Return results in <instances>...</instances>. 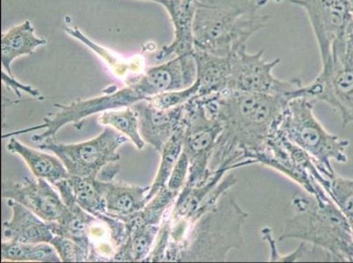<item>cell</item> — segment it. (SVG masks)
<instances>
[{
    "mask_svg": "<svg viewBox=\"0 0 353 263\" xmlns=\"http://www.w3.org/2000/svg\"><path fill=\"white\" fill-rule=\"evenodd\" d=\"M192 54L197 67V96L201 97L226 92L230 73V56H217L198 50H194Z\"/></svg>",
    "mask_w": 353,
    "mask_h": 263,
    "instance_id": "18",
    "label": "cell"
},
{
    "mask_svg": "<svg viewBox=\"0 0 353 263\" xmlns=\"http://www.w3.org/2000/svg\"><path fill=\"white\" fill-rule=\"evenodd\" d=\"M8 205L12 216L2 224L6 239L22 243H50L54 234L49 222L18 202L9 200Z\"/></svg>",
    "mask_w": 353,
    "mask_h": 263,
    "instance_id": "15",
    "label": "cell"
},
{
    "mask_svg": "<svg viewBox=\"0 0 353 263\" xmlns=\"http://www.w3.org/2000/svg\"><path fill=\"white\" fill-rule=\"evenodd\" d=\"M269 2H274V3H281L283 1V0H268Z\"/></svg>",
    "mask_w": 353,
    "mask_h": 263,
    "instance_id": "34",
    "label": "cell"
},
{
    "mask_svg": "<svg viewBox=\"0 0 353 263\" xmlns=\"http://www.w3.org/2000/svg\"><path fill=\"white\" fill-rule=\"evenodd\" d=\"M199 93V85L196 81L190 87L181 90V91H173L163 92L161 94L153 96L148 99V102L159 109H171L179 105H185L190 99L197 96Z\"/></svg>",
    "mask_w": 353,
    "mask_h": 263,
    "instance_id": "27",
    "label": "cell"
},
{
    "mask_svg": "<svg viewBox=\"0 0 353 263\" xmlns=\"http://www.w3.org/2000/svg\"><path fill=\"white\" fill-rule=\"evenodd\" d=\"M8 149L21 156L37 178L46 179L54 185L57 182L70 178L65 166L57 156L32 149L19 142L14 137L11 138L10 142L8 143Z\"/></svg>",
    "mask_w": 353,
    "mask_h": 263,
    "instance_id": "20",
    "label": "cell"
},
{
    "mask_svg": "<svg viewBox=\"0 0 353 263\" xmlns=\"http://www.w3.org/2000/svg\"><path fill=\"white\" fill-rule=\"evenodd\" d=\"M187 123V122H185ZM185 124L179 128L173 136L170 138L168 142L165 144L161 151V162L159 171L147 195V200L149 202L157 193V191L165 187L173 168L178 162L179 156L183 152V142H184Z\"/></svg>",
    "mask_w": 353,
    "mask_h": 263,
    "instance_id": "23",
    "label": "cell"
},
{
    "mask_svg": "<svg viewBox=\"0 0 353 263\" xmlns=\"http://www.w3.org/2000/svg\"><path fill=\"white\" fill-rule=\"evenodd\" d=\"M324 191L349 221H353V179L335 175L329 179Z\"/></svg>",
    "mask_w": 353,
    "mask_h": 263,
    "instance_id": "26",
    "label": "cell"
},
{
    "mask_svg": "<svg viewBox=\"0 0 353 263\" xmlns=\"http://www.w3.org/2000/svg\"><path fill=\"white\" fill-rule=\"evenodd\" d=\"M96 186L105 198L107 215L117 219L131 216L138 213L148 203L147 195L150 187L115 184L96 179Z\"/></svg>",
    "mask_w": 353,
    "mask_h": 263,
    "instance_id": "17",
    "label": "cell"
},
{
    "mask_svg": "<svg viewBox=\"0 0 353 263\" xmlns=\"http://www.w3.org/2000/svg\"><path fill=\"white\" fill-rule=\"evenodd\" d=\"M345 40L350 54H351L353 60V19L351 22H350L347 28H346Z\"/></svg>",
    "mask_w": 353,
    "mask_h": 263,
    "instance_id": "32",
    "label": "cell"
},
{
    "mask_svg": "<svg viewBox=\"0 0 353 263\" xmlns=\"http://www.w3.org/2000/svg\"><path fill=\"white\" fill-rule=\"evenodd\" d=\"M263 54V50L249 53L246 46L230 54V73L226 92L263 93L282 96L290 101L291 95L303 87V83L297 78L288 81L276 78L272 70L281 59L265 61Z\"/></svg>",
    "mask_w": 353,
    "mask_h": 263,
    "instance_id": "10",
    "label": "cell"
},
{
    "mask_svg": "<svg viewBox=\"0 0 353 263\" xmlns=\"http://www.w3.org/2000/svg\"><path fill=\"white\" fill-rule=\"evenodd\" d=\"M50 244L57 250L61 261L63 262H81L90 259V253L72 240L54 235Z\"/></svg>",
    "mask_w": 353,
    "mask_h": 263,
    "instance_id": "28",
    "label": "cell"
},
{
    "mask_svg": "<svg viewBox=\"0 0 353 263\" xmlns=\"http://www.w3.org/2000/svg\"><path fill=\"white\" fill-rule=\"evenodd\" d=\"M1 259L11 262H61L59 253L50 243H22L14 240L1 243Z\"/></svg>",
    "mask_w": 353,
    "mask_h": 263,
    "instance_id": "22",
    "label": "cell"
},
{
    "mask_svg": "<svg viewBox=\"0 0 353 263\" xmlns=\"http://www.w3.org/2000/svg\"><path fill=\"white\" fill-rule=\"evenodd\" d=\"M46 44V41L37 37L30 21L12 28L3 34L1 39V63L3 70L9 75H12V62L19 57L30 56L37 48Z\"/></svg>",
    "mask_w": 353,
    "mask_h": 263,
    "instance_id": "19",
    "label": "cell"
},
{
    "mask_svg": "<svg viewBox=\"0 0 353 263\" xmlns=\"http://www.w3.org/2000/svg\"><path fill=\"white\" fill-rule=\"evenodd\" d=\"M77 203L88 213L99 218L107 213V204L101 191L96 186V179L70 176L67 179Z\"/></svg>",
    "mask_w": 353,
    "mask_h": 263,
    "instance_id": "24",
    "label": "cell"
},
{
    "mask_svg": "<svg viewBox=\"0 0 353 263\" xmlns=\"http://www.w3.org/2000/svg\"><path fill=\"white\" fill-rule=\"evenodd\" d=\"M49 182L43 178H25L23 182H3L1 196L24 205L46 222H57L65 213L67 205Z\"/></svg>",
    "mask_w": 353,
    "mask_h": 263,
    "instance_id": "12",
    "label": "cell"
},
{
    "mask_svg": "<svg viewBox=\"0 0 353 263\" xmlns=\"http://www.w3.org/2000/svg\"><path fill=\"white\" fill-rule=\"evenodd\" d=\"M107 94L86 101H77L70 105L56 104L59 109L57 114L43 118L44 123L16 132V134H26L30 131L45 129L43 134L31 138L34 143H43L54 138L57 132L65 125L72 123L78 129H81L85 118L98 112L117 110L131 107L136 103L148 101L150 97L159 94V86L152 73L148 70L140 78L128 83L126 87L117 92H105Z\"/></svg>",
    "mask_w": 353,
    "mask_h": 263,
    "instance_id": "6",
    "label": "cell"
},
{
    "mask_svg": "<svg viewBox=\"0 0 353 263\" xmlns=\"http://www.w3.org/2000/svg\"><path fill=\"white\" fill-rule=\"evenodd\" d=\"M160 229V224H142L128 230L127 240L119 248L114 261L145 262Z\"/></svg>",
    "mask_w": 353,
    "mask_h": 263,
    "instance_id": "21",
    "label": "cell"
},
{
    "mask_svg": "<svg viewBox=\"0 0 353 263\" xmlns=\"http://www.w3.org/2000/svg\"><path fill=\"white\" fill-rule=\"evenodd\" d=\"M268 0H197L192 34L194 50L230 56L246 46L256 32L268 27L260 10Z\"/></svg>",
    "mask_w": 353,
    "mask_h": 263,
    "instance_id": "2",
    "label": "cell"
},
{
    "mask_svg": "<svg viewBox=\"0 0 353 263\" xmlns=\"http://www.w3.org/2000/svg\"><path fill=\"white\" fill-rule=\"evenodd\" d=\"M197 98L223 127L211 156V172L255 165L290 101L282 96L245 92Z\"/></svg>",
    "mask_w": 353,
    "mask_h": 263,
    "instance_id": "1",
    "label": "cell"
},
{
    "mask_svg": "<svg viewBox=\"0 0 353 263\" xmlns=\"http://www.w3.org/2000/svg\"><path fill=\"white\" fill-rule=\"evenodd\" d=\"M2 80L8 88L12 89V91L17 93L19 97H21L20 91H23L35 98L39 97V92H38L37 90L32 88L31 86L21 85V83H19L17 80L14 78V76L6 74L5 70L2 73Z\"/></svg>",
    "mask_w": 353,
    "mask_h": 263,
    "instance_id": "30",
    "label": "cell"
},
{
    "mask_svg": "<svg viewBox=\"0 0 353 263\" xmlns=\"http://www.w3.org/2000/svg\"><path fill=\"white\" fill-rule=\"evenodd\" d=\"M296 98L326 103L340 115L343 127L353 123V60L345 33L333 43L332 52L322 62L316 78L295 91L290 99Z\"/></svg>",
    "mask_w": 353,
    "mask_h": 263,
    "instance_id": "7",
    "label": "cell"
},
{
    "mask_svg": "<svg viewBox=\"0 0 353 263\" xmlns=\"http://www.w3.org/2000/svg\"><path fill=\"white\" fill-rule=\"evenodd\" d=\"M249 214L230 191L189 229L181 261L225 262L233 249H242V229Z\"/></svg>",
    "mask_w": 353,
    "mask_h": 263,
    "instance_id": "4",
    "label": "cell"
},
{
    "mask_svg": "<svg viewBox=\"0 0 353 263\" xmlns=\"http://www.w3.org/2000/svg\"><path fill=\"white\" fill-rule=\"evenodd\" d=\"M342 1L347 6L353 17V0H342Z\"/></svg>",
    "mask_w": 353,
    "mask_h": 263,
    "instance_id": "33",
    "label": "cell"
},
{
    "mask_svg": "<svg viewBox=\"0 0 353 263\" xmlns=\"http://www.w3.org/2000/svg\"><path fill=\"white\" fill-rule=\"evenodd\" d=\"M185 116L183 152L189 157L190 167L184 187L194 188L205 184L213 175L210 162L223 127L207 114L196 96L185 103Z\"/></svg>",
    "mask_w": 353,
    "mask_h": 263,
    "instance_id": "9",
    "label": "cell"
},
{
    "mask_svg": "<svg viewBox=\"0 0 353 263\" xmlns=\"http://www.w3.org/2000/svg\"><path fill=\"white\" fill-rule=\"evenodd\" d=\"M54 186L59 189L61 198L67 205V209L59 221L50 223L51 230L54 235L72 240L90 253L91 244L89 242V229L91 224L95 221L96 217L83 210L77 203L72 187L67 179L56 182Z\"/></svg>",
    "mask_w": 353,
    "mask_h": 263,
    "instance_id": "14",
    "label": "cell"
},
{
    "mask_svg": "<svg viewBox=\"0 0 353 263\" xmlns=\"http://www.w3.org/2000/svg\"><path fill=\"white\" fill-rule=\"evenodd\" d=\"M54 138L47 139L38 149L52 152L68 171L70 176L97 179L99 173L109 163L120 161L117 152L128 138L111 127H105L99 136L78 144L57 143Z\"/></svg>",
    "mask_w": 353,
    "mask_h": 263,
    "instance_id": "8",
    "label": "cell"
},
{
    "mask_svg": "<svg viewBox=\"0 0 353 263\" xmlns=\"http://www.w3.org/2000/svg\"><path fill=\"white\" fill-rule=\"evenodd\" d=\"M313 102L303 98L290 99L276 128L285 139L310 155L327 178L336 175L332 161L346 163L348 140L330 134L314 116Z\"/></svg>",
    "mask_w": 353,
    "mask_h": 263,
    "instance_id": "5",
    "label": "cell"
},
{
    "mask_svg": "<svg viewBox=\"0 0 353 263\" xmlns=\"http://www.w3.org/2000/svg\"><path fill=\"white\" fill-rule=\"evenodd\" d=\"M162 6H165L171 17L174 27V40L170 46L160 51L157 59L163 60L170 54L179 56L192 54L194 51L192 24L197 0H165Z\"/></svg>",
    "mask_w": 353,
    "mask_h": 263,
    "instance_id": "16",
    "label": "cell"
},
{
    "mask_svg": "<svg viewBox=\"0 0 353 263\" xmlns=\"http://www.w3.org/2000/svg\"><path fill=\"white\" fill-rule=\"evenodd\" d=\"M119 171H120V163L119 162L109 163L99 173L97 179L102 182H111L114 176L118 174Z\"/></svg>",
    "mask_w": 353,
    "mask_h": 263,
    "instance_id": "31",
    "label": "cell"
},
{
    "mask_svg": "<svg viewBox=\"0 0 353 263\" xmlns=\"http://www.w3.org/2000/svg\"><path fill=\"white\" fill-rule=\"evenodd\" d=\"M98 121L102 126L113 127L126 136L138 150L143 149L145 142L141 136L137 114L132 108L126 107L105 111L102 112Z\"/></svg>",
    "mask_w": 353,
    "mask_h": 263,
    "instance_id": "25",
    "label": "cell"
},
{
    "mask_svg": "<svg viewBox=\"0 0 353 263\" xmlns=\"http://www.w3.org/2000/svg\"><path fill=\"white\" fill-rule=\"evenodd\" d=\"M131 108L137 112L141 136L159 152L162 151L170 138L187 122L185 104L163 110L143 101L136 103Z\"/></svg>",
    "mask_w": 353,
    "mask_h": 263,
    "instance_id": "13",
    "label": "cell"
},
{
    "mask_svg": "<svg viewBox=\"0 0 353 263\" xmlns=\"http://www.w3.org/2000/svg\"><path fill=\"white\" fill-rule=\"evenodd\" d=\"M351 223L352 230V237H353V221H350ZM352 262H353V251H352Z\"/></svg>",
    "mask_w": 353,
    "mask_h": 263,
    "instance_id": "35",
    "label": "cell"
},
{
    "mask_svg": "<svg viewBox=\"0 0 353 263\" xmlns=\"http://www.w3.org/2000/svg\"><path fill=\"white\" fill-rule=\"evenodd\" d=\"M189 167H190V160L187 154L182 152L167 182L166 186L169 190L178 193L181 191L188 180Z\"/></svg>",
    "mask_w": 353,
    "mask_h": 263,
    "instance_id": "29",
    "label": "cell"
},
{
    "mask_svg": "<svg viewBox=\"0 0 353 263\" xmlns=\"http://www.w3.org/2000/svg\"><path fill=\"white\" fill-rule=\"evenodd\" d=\"M293 216L285 220L279 242L296 239L328 252L333 262H352L351 223L328 194L314 198L296 193Z\"/></svg>",
    "mask_w": 353,
    "mask_h": 263,
    "instance_id": "3",
    "label": "cell"
},
{
    "mask_svg": "<svg viewBox=\"0 0 353 263\" xmlns=\"http://www.w3.org/2000/svg\"><path fill=\"white\" fill-rule=\"evenodd\" d=\"M301 6L310 19L321 61L328 59L335 41L345 33L353 17L342 0H288Z\"/></svg>",
    "mask_w": 353,
    "mask_h": 263,
    "instance_id": "11",
    "label": "cell"
}]
</instances>
